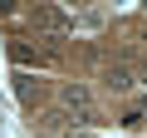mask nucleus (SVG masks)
Masks as SVG:
<instances>
[{
	"label": "nucleus",
	"mask_w": 147,
	"mask_h": 138,
	"mask_svg": "<svg viewBox=\"0 0 147 138\" xmlns=\"http://www.w3.org/2000/svg\"><path fill=\"white\" fill-rule=\"evenodd\" d=\"M103 84H108L113 94H127V89H132V69H123V64H118V69H108Z\"/></svg>",
	"instance_id": "obj_5"
},
{
	"label": "nucleus",
	"mask_w": 147,
	"mask_h": 138,
	"mask_svg": "<svg viewBox=\"0 0 147 138\" xmlns=\"http://www.w3.org/2000/svg\"><path fill=\"white\" fill-rule=\"evenodd\" d=\"M30 20H34V25H44V30H69V15H64V10H49V5L30 10Z\"/></svg>",
	"instance_id": "obj_3"
},
{
	"label": "nucleus",
	"mask_w": 147,
	"mask_h": 138,
	"mask_svg": "<svg viewBox=\"0 0 147 138\" xmlns=\"http://www.w3.org/2000/svg\"><path fill=\"white\" fill-rule=\"evenodd\" d=\"M59 104L74 113V123H98L93 118V104H88V89H79V84H64L59 89Z\"/></svg>",
	"instance_id": "obj_2"
},
{
	"label": "nucleus",
	"mask_w": 147,
	"mask_h": 138,
	"mask_svg": "<svg viewBox=\"0 0 147 138\" xmlns=\"http://www.w3.org/2000/svg\"><path fill=\"white\" fill-rule=\"evenodd\" d=\"M15 94H20V104H25V109H34V104L44 99V89H39L30 74H20V79H15Z\"/></svg>",
	"instance_id": "obj_4"
},
{
	"label": "nucleus",
	"mask_w": 147,
	"mask_h": 138,
	"mask_svg": "<svg viewBox=\"0 0 147 138\" xmlns=\"http://www.w3.org/2000/svg\"><path fill=\"white\" fill-rule=\"evenodd\" d=\"M142 118H147V99H137V104H127V109H123V123H127V128H137Z\"/></svg>",
	"instance_id": "obj_6"
},
{
	"label": "nucleus",
	"mask_w": 147,
	"mask_h": 138,
	"mask_svg": "<svg viewBox=\"0 0 147 138\" xmlns=\"http://www.w3.org/2000/svg\"><path fill=\"white\" fill-rule=\"evenodd\" d=\"M10 59H15V64H34V69H54V64H59V49L30 44V40H10Z\"/></svg>",
	"instance_id": "obj_1"
}]
</instances>
